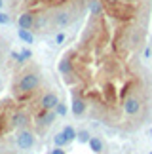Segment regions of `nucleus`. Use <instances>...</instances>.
I'll use <instances>...</instances> for the list:
<instances>
[{
    "instance_id": "obj_7",
    "label": "nucleus",
    "mask_w": 152,
    "mask_h": 154,
    "mask_svg": "<svg viewBox=\"0 0 152 154\" xmlns=\"http://www.w3.org/2000/svg\"><path fill=\"white\" fill-rule=\"evenodd\" d=\"M59 72H61L63 76H71V74H74V65H72L71 55H65V57L59 61Z\"/></svg>"
},
{
    "instance_id": "obj_20",
    "label": "nucleus",
    "mask_w": 152,
    "mask_h": 154,
    "mask_svg": "<svg viewBox=\"0 0 152 154\" xmlns=\"http://www.w3.org/2000/svg\"><path fill=\"white\" fill-rule=\"evenodd\" d=\"M11 57H14L17 63H23V59H21V51H11Z\"/></svg>"
},
{
    "instance_id": "obj_16",
    "label": "nucleus",
    "mask_w": 152,
    "mask_h": 154,
    "mask_svg": "<svg viewBox=\"0 0 152 154\" xmlns=\"http://www.w3.org/2000/svg\"><path fill=\"white\" fill-rule=\"evenodd\" d=\"M55 112H57V116H65V114H67V105L59 103V105L55 106Z\"/></svg>"
},
{
    "instance_id": "obj_5",
    "label": "nucleus",
    "mask_w": 152,
    "mask_h": 154,
    "mask_svg": "<svg viewBox=\"0 0 152 154\" xmlns=\"http://www.w3.org/2000/svg\"><path fill=\"white\" fill-rule=\"evenodd\" d=\"M57 105H59V97H57V93H53V91L44 93L42 99H40V106H42L44 110H55Z\"/></svg>"
},
{
    "instance_id": "obj_11",
    "label": "nucleus",
    "mask_w": 152,
    "mask_h": 154,
    "mask_svg": "<svg viewBox=\"0 0 152 154\" xmlns=\"http://www.w3.org/2000/svg\"><path fill=\"white\" fill-rule=\"evenodd\" d=\"M87 145H90V149L95 152V154H101V152H103V149H105V143H103V141L99 139V137H91Z\"/></svg>"
},
{
    "instance_id": "obj_1",
    "label": "nucleus",
    "mask_w": 152,
    "mask_h": 154,
    "mask_svg": "<svg viewBox=\"0 0 152 154\" xmlns=\"http://www.w3.org/2000/svg\"><path fill=\"white\" fill-rule=\"evenodd\" d=\"M40 86V74L36 70H27L21 74L19 82H17V91L19 93H31L34 90H38Z\"/></svg>"
},
{
    "instance_id": "obj_22",
    "label": "nucleus",
    "mask_w": 152,
    "mask_h": 154,
    "mask_svg": "<svg viewBox=\"0 0 152 154\" xmlns=\"http://www.w3.org/2000/svg\"><path fill=\"white\" fill-rule=\"evenodd\" d=\"M2 4H4V2H2V0H0V8H2Z\"/></svg>"
},
{
    "instance_id": "obj_19",
    "label": "nucleus",
    "mask_w": 152,
    "mask_h": 154,
    "mask_svg": "<svg viewBox=\"0 0 152 154\" xmlns=\"http://www.w3.org/2000/svg\"><path fill=\"white\" fill-rule=\"evenodd\" d=\"M63 42H65V32H59L55 36V44H63Z\"/></svg>"
},
{
    "instance_id": "obj_3",
    "label": "nucleus",
    "mask_w": 152,
    "mask_h": 154,
    "mask_svg": "<svg viewBox=\"0 0 152 154\" xmlns=\"http://www.w3.org/2000/svg\"><path fill=\"white\" fill-rule=\"evenodd\" d=\"M74 21V10H59L53 14V25L57 29H65Z\"/></svg>"
},
{
    "instance_id": "obj_12",
    "label": "nucleus",
    "mask_w": 152,
    "mask_h": 154,
    "mask_svg": "<svg viewBox=\"0 0 152 154\" xmlns=\"http://www.w3.org/2000/svg\"><path fill=\"white\" fill-rule=\"evenodd\" d=\"M17 34H19V38H21L25 44H32V42H34L32 32H31V31H27V29H19V31H17Z\"/></svg>"
},
{
    "instance_id": "obj_17",
    "label": "nucleus",
    "mask_w": 152,
    "mask_h": 154,
    "mask_svg": "<svg viewBox=\"0 0 152 154\" xmlns=\"http://www.w3.org/2000/svg\"><path fill=\"white\" fill-rule=\"evenodd\" d=\"M31 57H32L31 50H23V51H21V59H23V63H25V61H29Z\"/></svg>"
},
{
    "instance_id": "obj_15",
    "label": "nucleus",
    "mask_w": 152,
    "mask_h": 154,
    "mask_svg": "<svg viewBox=\"0 0 152 154\" xmlns=\"http://www.w3.org/2000/svg\"><path fill=\"white\" fill-rule=\"evenodd\" d=\"M63 133H65V135H67V139H68V143H72V141L76 139V135H78V133H76V129H74L72 126H67L65 129H63Z\"/></svg>"
},
{
    "instance_id": "obj_13",
    "label": "nucleus",
    "mask_w": 152,
    "mask_h": 154,
    "mask_svg": "<svg viewBox=\"0 0 152 154\" xmlns=\"http://www.w3.org/2000/svg\"><path fill=\"white\" fill-rule=\"evenodd\" d=\"M53 143H55V146H67L68 145V139H67V135L63 133V131H59V133H55V137H53Z\"/></svg>"
},
{
    "instance_id": "obj_8",
    "label": "nucleus",
    "mask_w": 152,
    "mask_h": 154,
    "mask_svg": "<svg viewBox=\"0 0 152 154\" xmlns=\"http://www.w3.org/2000/svg\"><path fill=\"white\" fill-rule=\"evenodd\" d=\"M29 120H31V118H29V114L27 112H23V110H17L14 116H11V126L14 128H25L27 124H29Z\"/></svg>"
},
{
    "instance_id": "obj_6",
    "label": "nucleus",
    "mask_w": 152,
    "mask_h": 154,
    "mask_svg": "<svg viewBox=\"0 0 152 154\" xmlns=\"http://www.w3.org/2000/svg\"><path fill=\"white\" fill-rule=\"evenodd\" d=\"M86 109H87V103L82 99L80 95H72V103H71V110H72V114L74 116H82L86 112Z\"/></svg>"
},
{
    "instance_id": "obj_23",
    "label": "nucleus",
    "mask_w": 152,
    "mask_h": 154,
    "mask_svg": "<svg viewBox=\"0 0 152 154\" xmlns=\"http://www.w3.org/2000/svg\"><path fill=\"white\" fill-rule=\"evenodd\" d=\"M150 154H152V152H150Z\"/></svg>"
},
{
    "instance_id": "obj_4",
    "label": "nucleus",
    "mask_w": 152,
    "mask_h": 154,
    "mask_svg": "<svg viewBox=\"0 0 152 154\" xmlns=\"http://www.w3.org/2000/svg\"><path fill=\"white\" fill-rule=\"evenodd\" d=\"M15 143H17V146H19V149H23V150L32 149V146H34V133L29 131V129H23V131L17 133Z\"/></svg>"
},
{
    "instance_id": "obj_9",
    "label": "nucleus",
    "mask_w": 152,
    "mask_h": 154,
    "mask_svg": "<svg viewBox=\"0 0 152 154\" xmlns=\"http://www.w3.org/2000/svg\"><path fill=\"white\" fill-rule=\"evenodd\" d=\"M34 23H36V17H34L32 14H21L19 15V29H27V31H31V29H34Z\"/></svg>"
},
{
    "instance_id": "obj_10",
    "label": "nucleus",
    "mask_w": 152,
    "mask_h": 154,
    "mask_svg": "<svg viewBox=\"0 0 152 154\" xmlns=\"http://www.w3.org/2000/svg\"><path fill=\"white\" fill-rule=\"evenodd\" d=\"M55 116H57V112L55 110H44L42 109V114H40V126H51V124L55 122Z\"/></svg>"
},
{
    "instance_id": "obj_21",
    "label": "nucleus",
    "mask_w": 152,
    "mask_h": 154,
    "mask_svg": "<svg viewBox=\"0 0 152 154\" xmlns=\"http://www.w3.org/2000/svg\"><path fill=\"white\" fill-rule=\"evenodd\" d=\"M50 154H65V150H63V149H61V146H55V149H53V150H51Z\"/></svg>"
},
{
    "instance_id": "obj_2",
    "label": "nucleus",
    "mask_w": 152,
    "mask_h": 154,
    "mask_svg": "<svg viewBox=\"0 0 152 154\" xmlns=\"http://www.w3.org/2000/svg\"><path fill=\"white\" fill-rule=\"evenodd\" d=\"M143 99L139 97V95H129V97H126L124 99V103H122V112L127 116V118H135L141 114V110H143Z\"/></svg>"
},
{
    "instance_id": "obj_14",
    "label": "nucleus",
    "mask_w": 152,
    "mask_h": 154,
    "mask_svg": "<svg viewBox=\"0 0 152 154\" xmlns=\"http://www.w3.org/2000/svg\"><path fill=\"white\" fill-rule=\"evenodd\" d=\"M90 139H91V135H90V131H86V129H82V131H78V135H76V141L78 143H90Z\"/></svg>"
},
{
    "instance_id": "obj_18",
    "label": "nucleus",
    "mask_w": 152,
    "mask_h": 154,
    "mask_svg": "<svg viewBox=\"0 0 152 154\" xmlns=\"http://www.w3.org/2000/svg\"><path fill=\"white\" fill-rule=\"evenodd\" d=\"M10 23V15L8 14H0V25H8Z\"/></svg>"
}]
</instances>
